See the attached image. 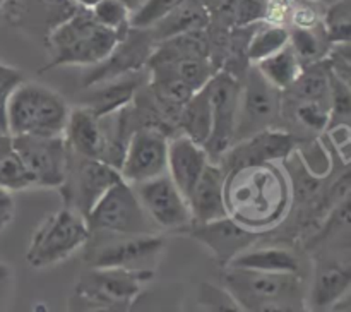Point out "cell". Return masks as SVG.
<instances>
[{
	"mask_svg": "<svg viewBox=\"0 0 351 312\" xmlns=\"http://www.w3.org/2000/svg\"><path fill=\"white\" fill-rule=\"evenodd\" d=\"M290 182L278 165H247L226 173L228 216L252 232L263 233L280 225L290 209Z\"/></svg>",
	"mask_w": 351,
	"mask_h": 312,
	"instance_id": "obj_1",
	"label": "cell"
},
{
	"mask_svg": "<svg viewBox=\"0 0 351 312\" xmlns=\"http://www.w3.org/2000/svg\"><path fill=\"white\" fill-rule=\"evenodd\" d=\"M125 34L96 23L91 10L79 7L67 21L55 27L47 38L50 62L45 67L62 65H98L108 57Z\"/></svg>",
	"mask_w": 351,
	"mask_h": 312,
	"instance_id": "obj_2",
	"label": "cell"
},
{
	"mask_svg": "<svg viewBox=\"0 0 351 312\" xmlns=\"http://www.w3.org/2000/svg\"><path fill=\"white\" fill-rule=\"evenodd\" d=\"M67 101L48 86L24 81L12 93L7 105L9 136H64L67 125Z\"/></svg>",
	"mask_w": 351,
	"mask_h": 312,
	"instance_id": "obj_3",
	"label": "cell"
},
{
	"mask_svg": "<svg viewBox=\"0 0 351 312\" xmlns=\"http://www.w3.org/2000/svg\"><path fill=\"white\" fill-rule=\"evenodd\" d=\"M91 232L84 216L72 208L58 209L43 219L31 237L26 261L31 267L53 266L84 247Z\"/></svg>",
	"mask_w": 351,
	"mask_h": 312,
	"instance_id": "obj_4",
	"label": "cell"
},
{
	"mask_svg": "<svg viewBox=\"0 0 351 312\" xmlns=\"http://www.w3.org/2000/svg\"><path fill=\"white\" fill-rule=\"evenodd\" d=\"M89 232H106L113 235H146L158 228L144 211L136 191L119 178L86 216Z\"/></svg>",
	"mask_w": 351,
	"mask_h": 312,
	"instance_id": "obj_5",
	"label": "cell"
},
{
	"mask_svg": "<svg viewBox=\"0 0 351 312\" xmlns=\"http://www.w3.org/2000/svg\"><path fill=\"white\" fill-rule=\"evenodd\" d=\"M223 283L243 307L269 300H305L300 274L226 267Z\"/></svg>",
	"mask_w": 351,
	"mask_h": 312,
	"instance_id": "obj_6",
	"label": "cell"
},
{
	"mask_svg": "<svg viewBox=\"0 0 351 312\" xmlns=\"http://www.w3.org/2000/svg\"><path fill=\"white\" fill-rule=\"evenodd\" d=\"M120 178V173L112 165L101 160L82 158L69 151V167L64 184L60 185L69 208L79 215L88 216L93 206Z\"/></svg>",
	"mask_w": 351,
	"mask_h": 312,
	"instance_id": "obj_7",
	"label": "cell"
},
{
	"mask_svg": "<svg viewBox=\"0 0 351 312\" xmlns=\"http://www.w3.org/2000/svg\"><path fill=\"white\" fill-rule=\"evenodd\" d=\"M12 151L38 187H60L69 167V147L64 136H10Z\"/></svg>",
	"mask_w": 351,
	"mask_h": 312,
	"instance_id": "obj_8",
	"label": "cell"
},
{
	"mask_svg": "<svg viewBox=\"0 0 351 312\" xmlns=\"http://www.w3.org/2000/svg\"><path fill=\"white\" fill-rule=\"evenodd\" d=\"M280 113V91L261 75L256 67L240 86L239 110L233 141H242L269 129Z\"/></svg>",
	"mask_w": 351,
	"mask_h": 312,
	"instance_id": "obj_9",
	"label": "cell"
},
{
	"mask_svg": "<svg viewBox=\"0 0 351 312\" xmlns=\"http://www.w3.org/2000/svg\"><path fill=\"white\" fill-rule=\"evenodd\" d=\"M168 139L156 127L136 129L127 143L119 173L127 184L136 185L167 173Z\"/></svg>",
	"mask_w": 351,
	"mask_h": 312,
	"instance_id": "obj_10",
	"label": "cell"
},
{
	"mask_svg": "<svg viewBox=\"0 0 351 312\" xmlns=\"http://www.w3.org/2000/svg\"><path fill=\"white\" fill-rule=\"evenodd\" d=\"M204 88L213 110V130L204 149L209 158H221L235 134L240 84L230 72H216Z\"/></svg>",
	"mask_w": 351,
	"mask_h": 312,
	"instance_id": "obj_11",
	"label": "cell"
},
{
	"mask_svg": "<svg viewBox=\"0 0 351 312\" xmlns=\"http://www.w3.org/2000/svg\"><path fill=\"white\" fill-rule=\"evenodd\" d=\"M132 187L158 230H185L192 223L187 199L167 173Z\"/></svg>",
	"mask_w": 351,
	"mask_h": 312,
	"instance_id": "obj_12",
	"label": "cell"
},
{
	"mask_svg": "<svg viewBox=\"0 0 351 312\" xmlns=\"http://www.w3.org/2000/svg\"><path fill=\"white\" fill-rule=\"evenodd\" d=\"M151 278V269L89 267L75 283V290L110 304L132 305Z\"/></svg>",
	"mask_w": 351,
	"mask_h": 312,
	"instance_id": "obj_13",
	"label": "cell"
},
{
	"mask_svg": "<svg viewBox=\"0 0 351 312\" xmlns=\"http://www.w3.org/2000/svg\"><path fill=\"white\" fill-rule=\"evenodd\" d=\"M185 232L211 250L221 266H228L230 261L235 259L240 252L250 249L261 235L259 232H252L237 223L228 215L206 223H192Z\"/></svg>",
	"mask_w": 351,
	"mask_h": 312,
	"instance_id": "obj_14",
	"label": "cell"
},
{
	"mask_svg": "<svg viewBox=\"0 0 351 312\" xmlns=\"http://www.w3.org/2000/svg\"><path fill=\"white\" fill-rule=\"evenodd\" d=\"M165 240L158 233L119 235V239L96 245L89 254V267H125L147 269L144 264L156 259Z\"/></svg>",
	"mask_w": 351,
	"mask_h": 312,
	"instance_id": "obj_15",
	"label": "cell"
},
{
	"mask_svg": "<svg viewBox=\"0 0 351 312\" xmlns=\"http://www.w3.org/2000/svg\"><path fill=\"white\" fill-rule=\"evenodd\" d=\"M295 137L291 134L276 129H264L247 139L239 141L235 147L226 149L221 160L225 173L235 168L247 167V165L276 163V161L288 160L295 151Z\"/></svg>",
	"mask_w": 351,
	"mask_h": 312,
	"instance_id": "obj_16",
	"label": "cell"
},
{
	"mask_svg": "<svg viewBox=\"0 0 351 312\" xmlns=\"http://www.w3.org/2000/svg\"><path fill=\"white\" fill-rule=\"evenodd\" d=\"M77 9L74 0H3L2 5L12 26L45 38Z\"/></svg>",
	"mask_w": 351,
	"mask_h": 312,
	"instance_id": "obj_17",
	"label": "cell"
},
{
	"mask_svg": "<svg viewBox=\"0 0 351 312\" xmlns=\"http://www.w3.org/2000/svg\"><path fill=\"white\" fill-rule=\"evenodd\" d=\"M153 41V36L147 29L129 27L125 36L113 48L112 53L101 64L95 65V69L89 72L84 81L86 88L96 84V82L117 77V75L143 71L154 50Z\"/></svg>",
	"mask_w": 351,
	"mask_h": 312,
	"instance_id": "obj_18",
	"label": "cell"
},
{
	"mask_svg": "<svg viewBox=\"0 0 351 312\" xmlns=\"http://www.w3.org/2000/svg\"><path fill=\"white\" fill-rule=\"evenodd\" d=\"M225 180L226 173L223 168L218 163L209 161L199 180L185 197L192 223H206L228 215L225 202Z\"/></svg>",
	"mask_w": 351,
	"mask_h": 312,
	"instance_id": "obj_19",
	"label": "cell"
},
{
	"mask_svg": "<svg viewBox=\"0 0 351 312\" xmlns=\"http://www.w3.org/2000/svg\"><path fill=\"white\" fill-rule=\"evenodd\" d=\"M146 79L143 71H136L88 86L82 106L91 110L96 117L112 115L130 105Z\"/></svg>",
	"mask_w": 351,
	"mask_h": 312,
	"instance_id": "obj_20",
	"label": "cell"
},
{
	"mask_svg": "<svg viewBox=\"0 0 351 312\" xmlns=\"http://www.w3.org/2000/svg\"><path fill=\"white\" fill-rule=\"evenodd\" d=\"M351 267L338 259H324L315 264L307 307L311 312H328L350 295Z\"/></svg>",
	"mask_w": 351,
	"mask_h": 312,
	"instance_id": "obj_21",
	"label": "cell"
},
{
	"mask_svg": "<svg viewBox=\"0 0 351 312\" xmlns=\"http://www.w3.org/2000/svg\"><path fill=\"white\" fill-rule=\"evenodd\" d=\"M209 161L211 160L204 147L184 134L175 137L173 141H168L167 175L185 197L199 180Z\"/></svg>",
	"mask_w": 351,
	"mask_h": 312,
	"instance_id": "obj_22",
	"label": "cell"
},
{
	"mask_svg": "<svg viewBox=\"0 0 351 312\" xmlns=\"http://www.w3.org/2000/svg\"><path fill=\"white\" fill-rule=\"evenodd\" d=\"M64 141L71 153L105 161L106 137L103 132L101 119L86 106L71 110L64 130Z\"/></svg>",
	"mask_w": 351,
	"mask_h": 312,
	"instance_id": "obj_23",
	"label": "cell"
},
{
	"mask_svg": "<svg viewBox=\"0 0 351 312\" xmlns=\"http://www.w3.org/2000/svg\"><path fill=\"white\" fill-rule=\"evenodd\" d=\"M226 267L263 271V273L300 274V259L285 247H261V249L250 247L230 261Z\"/></svg>",
	"mask_w": 351,
	"mask_h": 312,
	"instance_id": "obj_24",
	"label": "cell"
},
{
	"mask_svg": "<svg viewBox=\"0 0 351 312\" xmlns=\"http://www.w3.org/2000/svg\"><path fill=\"white\" fill-rule=\"evenodd\" d=\"M209 16L204 5H201L195 0H185L184 3L171 10L167 17L158 21L154 26H151L149 33L153 40L163 41L167 38L177 36V34L189 33V31H199L208 24Z\"/></svg>",
	"mask_w": 351,
	"mask_h": 312,
	"instance_id": "obj_25",
	"label": "cell"
},
{
	"mask_svg": "<svg viewBox=\"0 0 351 312\" xmlns=\"http://www.w3.org/2000/svg\"><path fill=\"white\" fill-rule=\"evenodd\" d=\"M178 125L184 130V136L204 147L213 130V110L206 88L194 93L191 99L180 106Z\"/></svg>",
	"mask_w": 351,
	"mask_h": 312,
	"instance_id": "obj_26",
	"label": "cell"
},
{
	"mask_svg": "<svg viewBox=\"0 0 351 312\" xmlns=\"http://www.w3.org/2000/svg\"><path fill=\"white\" fill-rule=\"evenodd\" d=\"M147 67L151 71L165 72L175 77H180L182 81L187 82L194 91L204 88L211 81L215 72L211 58L201 57V55H191V57H178L170 58V60H151L147 62Z\"/></svg>",
	"mask_w": 351,
	"mask_h": 312,
	"instance_id": "obj_27",
	"label": "cell"
},
{
	"mask_svg": "<svg viewBox=\"0 0 351 312\" xmlns=\"http://www.w3.org/2000/svg\"><path fill=\"white\" fill-rule=\"evenodd\" d=\"M256 69L273 88H276L278 91H287L300 75L302 64L288 43L280 51L257 62Z\"/></svg>",
	"mask_w": 351,
	"mask_h": 312,
	"instance_id": "obj_28",
	"label": "cell"
},
{
	"mask_svg": "<svg viewBox=\"0 0 351 312\" xmlns=\"http://www.w3.org/2000/svg\"><path fill=\"white\" fill-rule=\"evenodd\" d=\"M329 77L331 71L328 60L315 62L302 67L297 81L287 91L297 98L295 101H319L329 105Z\"/></svg>",
	"mask_w": 351,
	"mask_h": 312,
	"instance_id": "obj_29",
	"label": "cell"
},
{
	"mask_svg": "<svg viewBox=\"0 0 351 312\" xmlns=\"http://www.w3.org/2000/svg\"><path fill=\"white\" fill-rule=\"evenodd\" d=\"M288 43H290V31L287 27L281 24H267L256 31L254 36L250 38L249 47H247V57L250 62L257 64L269 55L280 51Z\"/></svg>",
	"mask_w": 351,
	"mask_h": 312,
	"instance_id": "obj_30",
	"label": "cell"
},
{
	"mask_svg": "<svg viewBox=\"0 0 351 312\" xmlns=\"http://www.w3.org/2000/svg\"><path fill=\"white\" fill-rule=\"evenodd\" d=\"M328 43L329 40L324 31L317 33L314 27H297L293 33H290V47L293 48L302 67L324 60Z\"/></svg>",
	"mask_w": 351,
	"mask_h": 312,
	"instance_id": "obj_31",
	"label": "cell"
},
{
	"mask_svg": "<svg viewBox=\"0 0 351 312\" xmlns=\"http://www.w3.org/2000/svg\"><path fill=\"white\" fill-rule=\"evenodd\" d=\"M322 31L328 36L329 43L346 45L351 36V7L348 0H336L329 3L324 14Z\"/></svg>",
	"mask_w": 351,
	"mask_h": 312,
	"instance_id": "obj_32",
	"label": "cell"
},
{
	"mask_svg": "<svg viewBox=\"0 0 351 312\" xmlns=\"http://www.w3.org/2000/svg\"><path fill=\"white\" fill-rule=\"evenodd\" d=\"M89 10H91L96 23L101 24V26L117 31L120 34H125L129 31V19L132 9L123 0H99Z\"/></svg>",
	"mask_w": 351,
	"mask_h": 312,
	"instance_id": "obj_33",
	"label": "cell"
},
{
	"mask_svg": "<svg viewBox=\"0 0 351 312\" xmlns=\"http://www.w3.org/2000/svg\"><path fill=\"white\" fill-rule=\"evenodd\" d=\"M33 185V177L12 149L0 156V187L9 192H17Z\"/></svg>",
	"mask_w": 351,
	"mask_h": 312,
	"instance_id": "obj_34",
	"label": "cell"
},
{
	"mask_svg": "<svg viewBox=\"0 0 351 312\" xmlns=\"http://www.w3.org/2000/svg\"><path fill=\"white\" fill-rule=\"evenodd\" d=\"M199 305L204 312H249L225 287L202 283L199 287Z\"/></svg>",
	"mask_w": 351,
	"mask_h": 312,
	"instance_id": "obj_35",
	"label": "cell"
},
{
	"mask_svg": "<svg viewBox=\"0 0 351 312\" xmlns=\"http://www.w3.org/2000/svg\"><path fill=\"white\" fill-rule=\"evenodd\" d=\"M184 2L185 0H146L134 12H130L129 26L137 29H149Z\"/></svg>",
	"mask_w": 351,
	"mask_h": 312,
	"instance_id": "obj_36",
	"label": "cell"
},
{
	"mask_svg": "<svg viewBox=\"0 0 351 312\" xmlns=\"http://www.w3.org/2000/svg\"><path fill=\"white\" fill-rule=\"evenodd\" d=\"M24 81L26 77L19 69L0 62V134L9 136L7 134V105L17 86Z\"/></svg>",
	"mask_w": 351,
	"mask_h": 312,
	"instance_id": "obj_37",
	"label": "cell"
},
{
	"mask_svg": "<svg viewBox=\"0 0 351 312\" xmlns=\"http://www.w3.org/2000/svg\"><path fill=\"white\" fill-rule=\"evenodd\" d=\"M295 117L314 132H324L329 127V105L319 101H297Z\"/></svg>",
	"mask_w": 351,
	"mask_h": 312,
	"instance_id": "obj_38",
	"label": "cell"
},
{
	"mask_svg": "<svg viewBox=\"0 0 351 312\" xmlns=\"http://www.w3.org/2000/svg\"><path fill=\"white\" fill-rule=\"evenodd\" d=\"M130 307L132 305L110 304L74 290L72 297L69 298L67 312H130Z\"/></svg>",
	"mask_w": 351,
	"mask_h": 312,
	"instance_id": "obj_39",
	"label": "cell"
},
{
	"mask_svg": "<svg viewBox=\"0 0 351 312\" xmlns=\"http://www.w3.org/2000/svg\"><path fill=\"white\" fill-rule=\"evenodd\" d=\"M249 312H311L305 300H269L247 305Z\"/></svg>",
	"mask_w": 351,
	"mask_h": 312,
	"instance_id": "obj_40",
	"label": "cell"
},
{
	"mask_svg": "<svg viewBox=\"0 0 351 312\" xmlns=\"http://www.w3.org/2000/svg\"><path fill=\"white\" fill-rule=\"evenodd\" d=\"M16 213V201H14L12 192L0 187V233L10 225Z\"/></svg>",
	"mask_w": 351,
	"mask_h": 312,
	"instance_id": "obj_41",
	"label": "cell"
},
{
	"mask_svg": "<svg viewBox=\"0 0 351 312\" xmlns=\"http://www.w3.org/2000/svg\"><path fill=\"white\" fill-rule=\"evenodd\" d=\"M74 2L77 3L79 7H84V9H91V7L95 5L96 2H99V0H74ZM123 2H125L127 5L130 7V9L137 5V0H123Z\"/></svg>",
	"mask_w": 351,
	"mask_h": 312,
	"instance_id": "obj_42",
	"label": "cell"
},
{
	"mask_svg": "<svg viewBox=\"0 0 351 312\" xmlns=\"http://www.w3.org/2000/svg\"><path fill=\"white\" fill-rule=\"evenodd\" d=\"M10 149H12V146H10V136L0 134V156H3Z\"/></svg>",
	"mask_w": 351,
	"mask_h": 312,
	"instance_id": "obj_43",
	"label": "cell"
},
{
	"mask_svg": "<svg viewBox=\"0 0 351 312\" xmlns=\"http://www.w3.org/2000/svg\"><path fill=\"white\" fill-rule=\"evenodd\" d=\"M10 278V267L5 263H0V287Z\"/></svg>",
	"mask_w": 351,
	"mask_h": 312,
	"instance_id": "obj_44",
	"label": "cell"
},
{
	"mask_svg": "<svg viewBox=\"0 0 351 312\" xmlns=\"http://www.w3.org/2000/svg\"><path fill=\"white\" fill-rule=\"evenodd\" d=\"M314 2H324V3H332V2H336V0H314Z\"/></svg>",
	"mask_w": 351,
	"mask_h": 312,
	"instance_id": "obj_45",
	"label": "cell"
}]
</instances>
